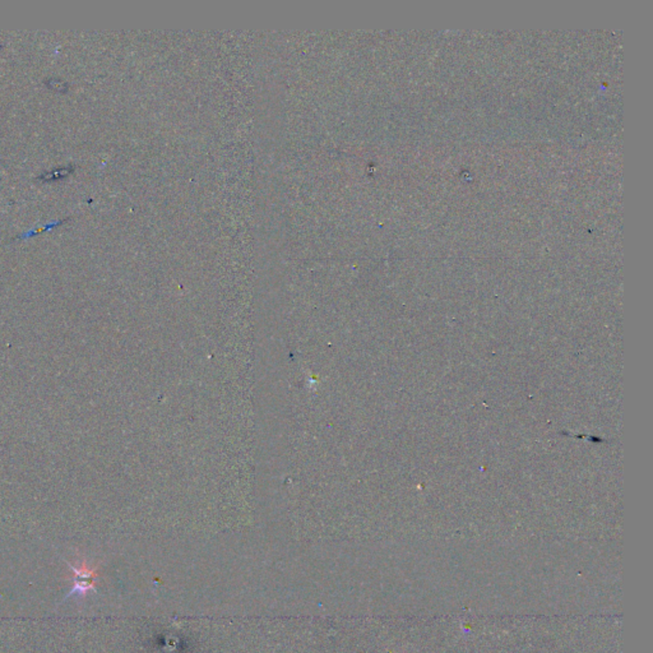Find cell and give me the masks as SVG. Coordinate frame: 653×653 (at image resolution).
Returning <instances> with one entry per match:
<instances>
[{"label": "cell", "instance_id": "cell-1", "mask_svg": "<svg viewBox=\"0 0 653 653\" xmlns=\"http://www.w3.org/2000/svg\"><path fill=\"white\" fill-rule=\"evenodd\" d=\"M71 568L74 573V586L71 590V593L68 595V597H72L74 595L85 596L95 588V580L97 577L95 569L87 568L85 564H82L81 568H76V567H71Z\"/></svg>", "mask_w": 653, "mask_h": 653}]
</instances>
